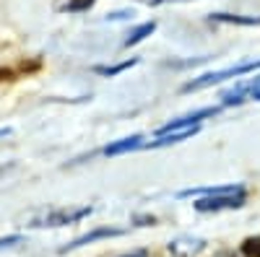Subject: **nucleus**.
Returning a JSON list of instances; mask_svg holds the SVG:
<instances>
[{
    "instance_id": "obj_1",
    "label": "nucleus",
    "mask_w": 260,
    "mask_h": 257,
    "mask_svg": "<svg viewBox=\"0 0 260 257\" xmlns=\"http://www.w3.org/2000/svg\"><path fill=\"white\" fill-rule=\"evenodd\" d=\"M201 195L195 200L198 213H219V210H234L245 205V187L242 185H219V187H192L182 190L180 198Z\"/></svg>"
},
{
    "instance_id": "obj_2",
    "label": "nucleus",
    "mask_w": 260,
    "mask_h": 257,
    "mask_svg": "<svg viewBox=\"0 0 260 257\" xmlns=\"http://www.w3.org/2000/svg\"><path fill=\"white\" fill-rule=\"evenodd\" d=\"M94 213L91 205H83V208H55V210H45L34 216L26 226H34V229H57V226H68V224H76L81 218H89Z\"/></svg>"
},
{
    "instance_id": "obj_3",
    "label": "nucleus",
    "mask_w": 260,
    "mask_h": 257,
    "mask_svg": "<svg viewBox=\"0 0 260 257\" xmlns=\"http://www.w3.org/2000/svg\"><path fill=\"white\" fill-rule=\"evenodd\" d=\"M257 68H260V60H247V62H240V65L224 68V70H211V73H203L201 78L185 83L182 91H201V89H208V86H213V83H221V81H229V78H237V76L252 73Z\"/></svg>"
},
{
    "instance_id": "obj_4",
    "label": "nucleus",
    "mask_w": 260,
    "mask_h": 257,
    "mask_svg": "<svg viewBox=\"0 0 260 257\" xmlns=\"http://www.w3.org/2000/svg\"><path fill=\"white\" fill-rule=\"evenodd\" d=\"M216 112V106H203V109H195L190 115H182V117H175V120H169L167 125H161L159 130H156V138L167 135V133H175V130H185V127H195V125H201V120L206 117H213Z\"/></svg>"
},
{
    "instance_id": "obj_5",
    "label": "nucleus",
    "mask_w": 260,
    "mask_h": 257,
    "mask_svg": "<svg viewBox=\"0 0 260 257\" xmlns=\"http://www.w3.org/2000/svg\"><path fill=\"white\" fill-rule=\"evenodd\" d=\"M120 234H125V231H122V229H110V226H104V229H96V231H89V234H83V237L73 239L71 244H65V247L60 249V254L71 252V249H78V247H83V244H91V242H96V239H110V237H120Z\"/></svg>"
},
{
    "instance_id": "obj_6",
    "label": "nucleus",
    "mask_w": 260,
    "mask_h": 257,
    "mask_svg": "<svg viewBox=\"0 0 260 257\" xmlns=\"http://www.w3.org/2000/svg\"><path fill=\"white\" fill-rule=\"evenodd\" d=\"M203 247H206L203 239H192V237H180L175 242H169V252L177 254V257H192V254H198Z\"/></svg>"
},
{
    "instance_id": "obj_7",
    "label": "nucleus",
    "mask_w": 260,
    "mask_h": 257,
    "mask_svg": "<svg viewBox=\"0 0 260 257\" xmlns=\"http://www.w3.org/2000/svg\"><path fill=\"white\" fill-rule=\"evenodd\" d=\"M143 135H130V138H120L115 143H110L104 148V156H120V154H130V151H138L143 148Z\"/></svg>"
},
{
    "instance_id": "obj_8",
    "label": "nucleus",
    "mask_w": 260,
    "mask_h": 257,
    "mask_svg": "<svg viewBox=\"0 0 260 257\" xmlns=\"http://www.w3.org/2000/svg\"><path fill=\"white\" fill-rule=\"evenodd\" d=\"M211 21H221V24H240V26H260V16H234V13H211Z\"/></svg>"
},
{
    "instance_id": "obj_9",
    "label": "nucleus",
    "mask_w": 260,
    "mask_h": 257,
    "mask_svg": "<svg viewBox=\"0 0 260 257\" xmlns=\"http://www.w3.org/2000/svg\"><path fill=\"white\" fill-rule=\"evenodd\" d=\"M154 31H156V24H154V21H146V24L136 26L133 31L127 34V39H125V47H133V45H138V42H143L146 36H151Z\"/></svg>"
},
{
    "instance_id": "obj_10",
    "label": "nucleus",
    "mask_w": 260,
    "mask_h": 257,
    "mask_svg": "<svg viewBox=\"0 0 260 257\" xmlns=\"http://www.w3.org/2000/svg\"><path fill=\"white\" fill-rule=\"evenodd\" d=\"M138 60H125V62H120V65H96L94 70L99 73V76H107V78H112V76H117V73H122V70H127V68H133Z\"/></svg>"
},
{
    "instance_id": "obj_11",
    "label": "nucleus",
    "mask_w": 260,
    "mask_h": 257,
    "mask_svg": "<svg viewBox=\"0 0 260 257\" xmlns=\"http://www.w3.org/2000/svg\"><path fill=\"white\" fill-rule=\"evenodd\" d=\"M96 3V0H65V11H71V13H78V11H89L91 6Z\"/></svg>"
},
{
    "instance_id": "obj_12",
    "label": "nucleus",
    "mask_w": 260,
    "mask_h": 257,
    "mask_svg": "<svg viewBox=\"0 0 260 257\" xmlns=\"http://www.w3.org/2000/svg\"><path fill=\"white\" fill-rule=\"evenodd\" d=\"M242 252L247 257H260V237H250L242 242Z\"/></svg>"
},
{
    "instance_id": "obj_13",
    "label": "nucleus",
    "mask_w": 260,
    "mask_h": 257,
    "mask_svg": "<svg viewBox=\"0 0 260 257\" xmlns=\"http://www.w3.org/2000/svg\"><path fill=\"white\" fill-rule=\"evenodd\" d=\"M247 94H250L255 101H260V76H257V78H255V81L247 86Z\"/></svg>"
},
{
    "instance_id": "obj_14",
    "label": "nucleus",
    "mask_w": 260,
    "mask_h": 257,
    "mask_svg": "<svg viewBox=\"0 0 260 257\" xmlns=\"http://www.w3.org/2000/svg\"><path fill=\"white\" fill-rule=\"evenodd\" d=\"M18 242H21V237H6V239H0V247H13Z\"/></svg>"
},
{
    "instance_id": "obj_15",
    "label": "nucleus",
    "mask_w": 260,
    "mask_h": 257,
    "mask_svg": "<svg viewBox=\"0 0 260 257\" xmlns=\"http://www.w3.org/2000/svg\"><path fill=\"white\" fill-rule=\"evenodd\" d=\"M122 257H146V252L141 249V252H130V254H122Z\"/></svg>"
},
{
    "instance_id": "obj_16",
    "label": "nucleus",
    "mask_w": 260,
    "mask_h": 257,
    "mask_svg": "<svg viewBox=\"0 0 260 257\" xmlns=\"http://www.w3.org/2000/svg\"><path fill=\"white\" fill-rule=\"evenodd\" d=\"M6 135H11V130H8V127H3V130H0V138H6Z\"/></svg>"
}]
</instances>
